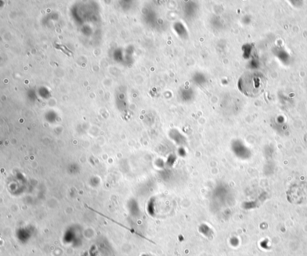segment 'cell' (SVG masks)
Instances as JSON below:
<instances>
[{
	"label": "cell",
	"mask_w": 307,
	"mask_h": 256,
	"mask_svg": "<svg viewBox=\"0 0 307 256\" xmlns=\"http://www.w3.org/2000/svg\"><path fill=\"white\" fill-rule=\"evenodd\" d=\"M266 78L261 72L248 71L242 75L238 82V88L245 95L256 97L264 91Z\"/></svg>",
	"instance_id": "6da1fadb"
},
{
	"label": "cell",
	"mask_w": 307,
	"mask_h": 256,
	"mask_svg": "<svg viewBox=\"0 0 307 256\" xmlns=\"http://www.w3.org/2000/svg\"><path fill=\"white\" fill-rule=\"evenodd\" d=\"M305 190L302 189L301 186L292 187L290 192L287 193V198L292 203H300L301 201L307 195V192H303V190Z\"/></svg>",
	"instance_id": "7a4b0ae2"
}]
</instances>
